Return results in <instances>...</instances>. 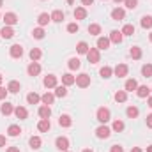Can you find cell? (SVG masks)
<instances>
[{
    "mask_svg": "<svg viewBox=\"0 0 152 152\" xmlns=\"http://www.w3.org/2000/svg\"><path fill=\"white\" fill-rule=\"evenodd\" d=\"M76 85H78L80 88H87V87L90 85V76L85 75V73L78 75V76H76Z\"/></svg>",
    "mask_w": 152,
    "mask_h": 152,
    "instance_id": "obj_1",
    "label": "cell"
},
{
    "mask_svg": "<svg viewBox=\"0 0 152 152\" xmlns=\"http://www.w3.org/2000/svg\"><path fill=\"white\" fill-rule=\"evenodd\" d=\"M87 58H88L90 64H97L99 62V50L97 48H90L87 51Z\"/></svg>",
    "mask_w": 152,
    "mask_h": 152,
    "instance_id": "obj_2",
    "label": "cell"
},
{
    "mask_svg": "<svg viewBox=\"0 0 152 152\" xmlns=\"http://www.w3.org/2000/svg\"><path fill=\"white\" fill-rule=\"evenodd\" d=\"M55 145H57V149H58V151L67 152V149H69V140H67L66 136H58V138H57V142H55Z\"/></svg>",
    "mask_w": 152,
    "mask_h": 152,
    "instance_id": "obj_3",
    "label": "cell"
},
{
    "mask_svg": "<svg viewBox=\"0 0 152 152\" xmlns=\"http://www.w3.org/2000/svg\"><path fill=\"white\" fill-rule=\"evenodd\" d=\"M2 20L5 21V25H7V27H12V25H16V23H18V16H16L14 12H5Z\"/></svg>",
    "mask_w": 152,
    "mask_h": 152,
    "instance_id": "obj_4",
    "label": "cell"
},
{
    "mask_svg": "<svg viewBox=\"0 0 152 152\" xmlns=\"http://www.w3.org/2000/svg\"><path fill=\"white\" fill-rule=\"evenodd\" d=\"M97 120L103 122V124H106L110 120V110L108 108H99L97 110Z\"/></svg>",
    "mask_w": 152,
    "mask_h": 152,
    "instance_id": "obj_5",
    "label": "cell"
},
{
    "mask_svg": "<svg viewBox=\"0 0 152 152\" xmlns=\"http://www.w3.org/2000/svg\"><path fill=\"white\" fill-rule=\"evenodd\" d=\"M110 133H112V131H110V127H106V126H101V127L96 129V136L101 138V140H103V138H110Z\"/></svg>",
    "mask_w": 152,
    "mask_h": 152,
    "instance_id": "obj_6",
    "label": "cell"
},
{
    "mask_svg": "<svg viewBox=\"0 0 152 152\" xmlns=\"http://www.w3.org/2000/svg\"><path fill=\"white\" fill-rule=\"evenodd\" d=\"M127 71H129V69H127L126 64H118V66L113 69V73H115L117 78H124V76H127Z\"/></svg>",
    "mask_w": 152,
    "mask_h": 152,
    "instance_id": "obj_7",
    "label": "cell"
},
{
    "mask_svg": "<svg viewBox=\"0 0 152 152\" xmlns=\"http://www.w3.org/2000/svg\"><path fill=\"white\" fill-rule=\"evenodd\" d=\"M9 51H11V57L12 58H21V55H23V48L20 44H12Z\"/></svg>",
    "mask_w": 152,
    "mask_h": 152,
    "instance_id": "obj_8",
    "label": "cell"
},
{
    "mask_svg": "<svg viewBox=\"0 0 152 152\" xmlns=\"http://www.w3.org/2000/svg\"><path fill=\"white\" fill-rule=\"evenodd\" d=\"M44 87L46 88H55L57 87V76H53V75H48L46 78H44Z\"/></svg>",
    "mask_w": 152,
    "mask_h": 152,
    "instance_id": "obj_9",
    "label": "cell"
},
{
    "mask_svg": "<svg viewBox=\"0 0 152 152\" xmlns=\"http://www.w3.org/2000/svg\"><path fill=\"white\" fill-rule=\"evenodd\" d=\"M50 127H51V124H50V118H41L37 124V129L41 133H48L50 131Z\"/></svg>",
    "mask_w": 152,
    "mask_h": 152,
    "instance_id": "obj_10",
    "label": "cell"
},
{
    "mask_svg": "<svg viewBox=\"0 0 152 152\" xmlns=\"http://www.w3.org/2000/svg\"><path fill=\"white\" fill-rule=\"evenodd\" d=\"M124 16H126V11H124V9H120V7H117V9L112 11V20H115V21L124 20Z\"/></svg>",
    "mask_w": 152,
    "mask_h": 152,
    "instance_id": "obj_11",
    "label": "cell"
},
{
    "mask_svg": "<svg viewBox=\"0 0 152 152\" xmlns=\"http://www.w3.org/2000/svg\"><path fill=\"white\" fill-rule=\"evenodd\" d=\"M27 71H28L30 76H37L39 73H41V66H39L37 62H30V66L27 67Z\"/></svg>",
    "mask_w": 152,
    "mask_h": 152,
    "instance_id": "obj_12",
    "label": "cell"
},
{
    "mask_svg": "<svg viewBox=\"0 0 152 152\" xmlns=\"http://www.w3.org/2000/svg\"><path fill=\"white\" fill-rule=\"evenodd\" d=\"M122 32H118V30H112V34H110V42H115V44H120L122 42Z\"/></svg>",
    "mask_w": 152,
    "mask_h": 152,
    "instance_id": "obj_13",
    "label": "cell"
},
{
    "mask_svg": "<svg viewBox=\"0 0 152 152\" xmlns=\"http://www.w3.org/2000/svg\"><path fill=\"white\" fill-rule=\"evenodd\" d=\"M51 21V16L48 14V12H41L39 14V18H37V23L41 25V27H44V25H48Z\"/></svg>",
    "mask_w": 152,
    "mask_h": 152,
    "instance_id": "obj_14",
    "label": "cell"
},
{
    "mask_svg": "<svg viewBox=\"0 0 152 152\" xmlns=\"http://www.w3.org/2000/svg\"><path fill=\"white\" fill-rule=\"evenodd\" d=\"M113 97H115L117 103H126V101H127V92H126V90H117Z\"/></svg>",
    "mask_w": 152,
    "mask_h": 152,
    "instance_id": "obj_15",
    "label": "cell"
},
{
    "mask_svg": "<svg viewBox=\"0 0 152 152\" xmlns=\"http://www.w3.org/2000/svg\"><path fill=\"white\" fill-rule=\"evenodd\" d=\"M14 113H16V117H18L20 120H25V118L28 117V112H27V108H23V106H18V108L14 110Z\"/></svg>",
    "mask_w": 152,
    "mask_h": 152,
    "instance_id": "obj_16",
    "label": "cell"
},
{
    "mask_svg": "<svg viewBox=\"0 0 152 152\" xmlns=\"http://www.w3.org/2000/svg\"><path fill=\"white\" fill-rule=\"evenodd\" d=\"M62 83H64L66 87H69V85L76 83V78L73 75H69V73H66V75H62Z\"/></svg>",
    "mask_w": 152,
    "mask_h": 152,
    "instance_id": "obj_17",
    "label": "cell"
},
{
    "mask_svg": "<svg viewBox=\"0 0 152 152\" xmlns=\"http://www.w3.org/2000/svg\"><path fill=\"white\" fill-rule=\"evenodd\" d=\"M0 36H2L4 39H11L12 36H14V30H12L11 27H7V25H5V27L0 30Z\"/></svg>",
    "mask_w": 152,
    "mask_h": 152,
    "instance_id": "obj_18",
    "label": "cell"
},
{
    "mask_svg": "<svg viewBox=\"0 0 152 152\" xmlns=\"http://www.w3.org/2000/svg\"><path fill=\"white\" fill-rule=\"evenodd\" d=\"M75 18L76 20H85V18H87V9H85V7H76L75 9Z\"/></svg>",
    "mask_w": 152,
    "mask_h": 152,
    "instance_id": "obj_19",
    "label": "cell"
},
{
    "mask_svg": "<svg viewBox=\"0 0 152 152\" xmlns=\"http://www.w3.org/2000/svg\"><path fill=\"white\" fill-rule=\"evenodd\" d=\"M124 87H126V92H133V90L138 88V81H136V80H127Z\"/></svg>",
    "mask_w": 152,
    "mask_h": 152,
    "instance_id": "obj_20",
    "label": "cell"
},
{
    "mask_svg": "<svg viewBox=\"0 0 152 152\" xmlns=\"http://www.w3.org/2000/svg\"><path fill=\"white\" fill-rule=\"evenodd\" d=\"M20 88H21V85H20L18 81H14V80H12V81H9V85H7V90H9V92H12V94H18V92H20Z\"/></svg>",
    "mask_w": 152,
    "mask_h": 152,
    "instance_id": "obj_21",
    "label": "cell"
},
{
    "mask_svg": "<svg viewBox=\"0 0 152 152\" xmlns=\"http://www.w3.org/2000/svg\"><path fill=\"white\" fill-rule=\"evenodd\" d=\"M55 96H57V97H66V96H67L66 85H57V87H55Z\"/></svg>",
    "mask_w": 152,
    "mask_h": 152,
    "instance_id": "obj_22",
    "label": "cell"
},
{
    "mask_svg": "<svg viewBox=\"0 0 152 152\" xmlns=\"http://www.w3.org/2000/svg\"><path fill=\"white\" fill-rule=\"evenodd\" d=\"M41 101H42L46 106H50V104H53V101H55V94H50V92H46V94L41 97Z\"/></svg>",
    "mask_w": 152,
    "mask_h": 152,
    "instance_id": "obj_23",
    "label": "cell"
},
{
    "mask_svg": "<svg viewBox=\"0 0 152 152\" xmlns=\"http://www.w3.org/2000/svg\"><path fill=\"white\" fill-rule=\"evenodd\" d=\"M58 124H60L62 127H69V126L73 124V120H71V117H69V115H60V118H58Z\"/></svg>",
    "mask_w": 152,
    "mask_h": 152,
    "instance_id": "obj_24",
    "label": "cell"
},
{
    "mask_svg": "<svg viewBox=\"0 0 152 152\" xmlns=\"http://www.w3.org/2000/svg\"><path fill=\"white\" fill-rule=\"evenodd\" d=\"M110 46V37H99L97 39V48L99 50H108Z\"/></svg>",
    "mask_w": 152,
    "mask_h": 152,
    "instance_id": "obj_25",
    "label": "cell"
},
{
    "mask_svg": "<svg viewBox=\"0 0 152 152\" xmlns=\"http://www.w3.org/2000/svg\"><path fill=\"white\" fill-rule=\"evenodd\" d=\"M28 143H30V149H34V151H37V149H41V138L39 136H32L30 140H28Z\"/></svg>",
    "mask_w": 152,
    "mask_h": 152,
    "instance_id": "obj_26",
    "label": "cell"
},
{
    "mask_svg": "<svg viewBox=\"0 0 152 152\" xmlns=\"http://www.w3.org/2000/svg\"><path fill=\"white\" fill-rule=\"evenodd\" d=\"M0 112H2V115H11L14 112V108H12L11 103H4V104L0 106Z\"/></svg>",
    "mask_w": 152,
    "mask_h": 152,
    "instance_id": "obj_27",
    "label": "cell"
},
{
    "mask_svg": "<svg viewBox=\"0 0 152 152\" xmlns=\"http://www.w3.org/2000/svg\"><path fill=\"white\" fill-rule=\"evenodd\" d=\"M50 16H51V21H55V23H60L64 20V12L62 11H53Z\"/></svg>",
    "mask_w": 152,
    "mask_h": 152,
    "instance_id": "obj_28",
    "label": "cell"
},
{
    "mask_svg": "<svg viewBox=\"0 0 152 152\" xmlns=\"http://www.w3.org/2000/svg\"><path fill=\"white\" fill-rule=\"evenodd\" d=\"M149 92H151V88H149L147 85H142V87H138V88H136L138 97H147V96H149Z\"/></svg>",
    "mask_w": 152,
    "mask_h": 152,
    "instance_id": "obj_29",
    "label": "cell"
},
{
    "mask_svg": "<svg viewBox=\"0 0 152 152\" xmlns=\"http://www.w3.org/2000/svg\"><path fill=\"white\" fill-rule=\"evenodd\" d=\"M7 133H9V136H18V134H21V127L16 126V124H12V126H9Z\"/></svg>",
    "mask_w": 152,
    "mask_h": 152,
    "instance_id": "obj_30",
    "label": "cell"
},
{
    "mask_svg": "<svg viewBox=\"0 0 152 152\" xmlns=\"http://www.w3.org/2000/svg\"><path fill=\"white\" fill-rule=\"evenodd\" d=\"M50 115H51V110H50V106H41L39 108V117L41 118H50Z\"/></svg>",
    "mask_w": 152,
    "mask_h": 152,
    "instance_id": "obj_31",
    "label": "cell"
},
{
    "mask_svg": "<svg viewBox=\"0 0 152 152\" xmlns=\"http://www.w3.org/2000/svg\"><path fill=\"white\" fill-rule=\"evenodd\" d=\"M76 50H78V53H81V55H87V51H88L90 48H88V44H87L85 41H81V42H78Z\"/></svg>",
    "mask_w": 152,
    "mask_h": 152,
    "instance_id": "obj_32",
    "label": "cell"
},
{
    "mask_svg": "<svg viewBox=\"0 0 152 152\" xmlns=\"http://www.w3.org/2000/svg\"><path fill=\"white\" fill-rule=\"evenodd\" d=\"M28 55H30V58H32V62H37L39 58H41V55H42V53H41V50H39V48H32Z\"/></svg>",
    "mask_w": 152,
    "mask_h": 152,
    "instance_id": "obj_33",
    "label": "cell"
},
{
    "mask_svg": "<svg viewBox=\"0 0 152 152\" xmlns=\"http://www.w3.org/2000/svg\"><path fill=\"white\" fill-rule=\"evenodd\" d=\"M27 101H28V104H37L39 101H41V97H39L36 92H30V94L27 96Z\"/></svg>",
    "mask_w": 152,
    "mask_h": 152,
    "instance_id": "obj_34",
    "label": "cell"
},
{
    "mask_svg": "<svg viewBox=\"0 0 152 152\" xmlns=\"http://www.w3.org/2000/svg\"><path fill=\"white\" fill-rule=\"evenodd\" d=\"M88 34H90V36H97V34H101V27H99L97 23L88 25Z\"/></svg>",
    "mask_w": 152,
    "mask_h": 152,
    "instance_id": "obj_35",
    "label": "cell"
},
{
    "mask_svg": "<svg viewBox=\"0 0 152 152\" xmlns=\"http://www.w3.org/2000/svg\"><path fill=\"white\" fill-rule=\"evenodd\" d=\"M129 55H131L134 60H138V58H142V50H140L138 46H133V48H131V51H129Z\"/></svg>",
    "mask_w": 152,
    "mask_h": 152,
    "instance_id": "obj_36",
    "label": "cell"
},
{
    "mask_svg": "<svg viewBox=\"0 0 152 152\" xmlns=\"http://www.w3.org/2000/svg\"><path fill=\"white\" fill-rule=\"evenodd\" d=\"M126 113H127V117H129V118H136V117H138V113H140V110H138L136 106H129V108L126 110Z\"/></svg>",
    "mask_w": 152,
    "mask_h": 152,
    "instance_id": "obj_37",
    "label": "cell"
},
{
    "mask_svg": "<svg viewBox=\"0 0 152 152\" xmlns=\"http://www.w3.org/2000/svg\"><path fill=\"white\" fill-rule=\"evenodd\" d=\"M142 75L145 76V78H152V64H145L142 67Z\"/></svg>",
    "mask_w": 152,
    "mask_h": 152,
    "instance_id": "obj_38",
    "label": "cell"
},
{
    "mask_svg": "<svg viewBox=\"0 0 152 152\" xmlns=\"http://www.w3.org/2000/svg\"><path fill=\"white\" fill-rule=\"evenodd\" d=\"M120 32H122V36H133L134 34V27L133 25H124V28Z\"/></svg>",
    "mask_w": 152,
    "mask_h": 152,
    "instance_id": "obj_39",
    "label": "cell"
},
{
    "mask_svg": "<svg viewBox=\"0 0 152 152\" xmlns=\"http://www.w3.org/2000/svg\"><path fill=\"white\" fill-rule=\"evenodd\" d=\"M99 75L103 76V78H110V76L113 75V69H112V67H108V66H104V67L99 71Z\"/></svg>",
    "mask_w": 152,
    "mask_h": 152,
    "instance_id": "obj_40",
    "label": "cell"
},
{
    "mask_svg": "<svg viewBox=\"0 0 152 152\" xmlns=\"http://www.w3.org/2000/svg\"><path fill=\"white\" fill-rule=\"evenodd\" d=\"M142 27L143 28H152V16H143L142 18Z\"/></svg>",
    "mask_w": 152,
    "mask_h": 152,
    "instance_id": "obj_41",
    "label": "cell"
},
{
    "mask_svg": "<svg viewBox=\"0 0 152 152\" xmlns=\"http://www.w3.org/2000/svg\"><path fill=\"white\" fill-rule=\"evenodd\" d=\"M67 66H69V69H73V71H75V69H80V66H81V64H80V60H78V58H71Z\"/></svg>",
    "mask_w": 152,
    "mask_h": 152,
    "instance_id": "obj_42",
    "label": "cell"
},
{
    "mask_svg": "<svg viewBox=\"0 0 152 152\" xmlns=\"http://www.w3.org/2000/svg\"><path fill=\"white\" fill-rule=\"evenodd\" d=\"M113 131H117V133L124 131V122H122V120H115L113 122Z\"/></svg>",
    "mask_w": 152,
    "mask_h": 152,
    "instance_id": "obj_43",
    "label": "cell"
},
{
    "mask_svg": "<svg viewBox=\"0 0 152 152\" xmlns=\"http://www.w3.org/2000/svg\"><path fill=\"white\" fill-rule=\"evenodd\" d=\"M32 36H34L36 39H42V37H44V30H42L41 27H39V28H34V32H32Z\"/></svg>",
    "mask_w": 152,
    "mask_h": 152,
    "instance_id": "obj_44",
    "label": "cell"
},
{
    "mask_svg": "<svg viewBox=\"0 0 152 152\" xmlns=\"http://www.w3.org/2000/svg\"><path fill=\"white\" fill-rule=\"evenodd\" d=\"M124 4H126L127 9H134L138 5V0H124Z\"/></svg>",
    "mask_w": 152,
    "mask_h": 152,
    "instance_id": "obj_45",
    "label": "cell"
},
{
    "mask_svg": "<svg viewBox=\"0 0 152 152\" xmlns=\"http://www.w3.org/2000/svg\"><path fill=\"white\" fill-rule=\"evenodd\" d=\"M78 28H80V27H78V23H69V25H67V32H71V34H76V32H78Z\"/></svg>",
    "mask_w": 152,
    "mask_h": 152,
    "instance_id": "obj_46",
    "label": "cell"
},
{
    "mask_svg": "<svg viewBox=\"0 0 152 152\" xmlns=\"http://www.w3.org/2000/svg\"><path fill=\"white\" fill-rule=\"evenodd\" d=\"M110 152H124V149H122L120 145H113V147L110 149Z\"/></svg>",
    "mask_w": 152,
    "mask_h": 152,
    "instance_id": "obj_47",
    "label": "cell"
},
{
    "mask_svg": "<svg viewBox=\"0 0 152 152\" xmlns=\"http://www.w3.org/2000/svg\"><path fill=\"white\" fill-rule=\"evenodd\" d=\"M7 92H9V90H5L4 87H0V99H5V96H7Z\"/></svg>",
    "mask_w": 152,
    "mask_h": 152,
    "instance_id": "obj_48",
    "label": "cell"
},
{
    "mask_svg": "<svg viewBox=\"0 0 152 152\" xmlns=\"http://www.w3.org/2000/svg\"><path fill=\"white\" fill-rule=\"evenodd\" d=\"M147 127H152V113L147 117Z\"/></svg>",
    "mask_w": 152,
    "mask_h": 152,
    "instance_id": "obj_49",
    "label": "cell"
},
{
    "mask_svg": "<svg viewBox=\"0 0 152 152\" xmlns=\"http://www.w3.org/2000/svg\"><path fill=\"white\" fill-rule=\"evenodd\" d=\"M81 4H83V5H92L94 0H81Z\"/></svg>",
    "mask_w": 152,
    "mask_h": 152,
    "instance_id": "obj_50",
    "label": "cell"
},
{
    "mask_svg": "<svg viewBox=\"0 0 152 152\" xmlns=\"http://www.w3.org/2000/svg\"><path fill=\"white\" fill-rule=\"evenodd\" d=\"M4 145H5V136L0 134V147H4Z\"/></svg>",
    "mask_w": 152,
    "mask_h": 152,
    "instance_id": "obj_51",
    "label": "cell"
},
{
    "mask_svg": "<svg viewBox=\"0 0 152 152\" xmlns=\"http://www.w3.org/2000/svg\"><path fill=\"white\" fill-rule=\"evenodd\" d=\"M7 152H20V149H16V147H9Z\"/></svg>",
    "mask_w": 152,
    "mask_h": 152,
    "instance_id": "obj_52",
    "label": "cell"
},
{
    "mask_svg": "<svg viewBox=\"0 0 152 152\" xmlns=\"http://www.w3.org/2000/svg\"><path fill=\"white\" fill-rule=\"evenodd\" d=\"M131 152H143V151H142L140 147H133V149H131Z\"/></svg>",
    "mask_w": 152,
    "mask_h": 152,
    "instance_id": "obj_53",
    "label": "cell"
},
{
    "mask_svg": "<svg viewBox=\"0 0 152 152\" xmlns=\"http://www.w3.org/2000/svg\"><path fill=\"white\" fill-rule=\"evenodd\" d=\"M149 106L152 108V97H149Z\"/></svg>",
    "mask_w": 152,
    "mask_h": 152,
    "instance_id": "obj_54",
    "label": "cell"
},
{
    "mask_svg": "<svg viewBox=\"0 0 152 152\" xmlns=\"http://www.w3.org/2000/svg\"><path fill=\"white\" fill-rule=\"evenodd\" d=\"M147 152H152V145L151 147H147Z\"/></svg>",
    "mask_w": 152,
    "mask_h": 152,
    "instance_id": "obj_55",
    "label": "cell"
},
{
    "mask_svg": "<svg viewBox=\"0 0 152 152\" xmlns=\"http://www.w3.org/2000/svg\"><path fill=\"white\" fill-rule=\"evenodd\" d=\"M83 152H92V151H90V149H85V151H83Z\"/></svg>",
    "mask_w": 152,
    "mask_h": 152,
    "instance_id": "obj_56",
    "label": "cell"
},
{
    "mask_svg": "<svg viewBox=\"0 0 152 152\" xmlns=\"http://www.w3.org/2000/svg\"><path fill=\"white\" fill-rule=\"evenodd\" d=\"M73 2H75V0H67V4H73Z\"/></svg>",
    "mask_w": 152,
    "mask_h": 152,
    "instance_id": "obj_57",
    "label": "cell"
},
{
    "mask_svg": "<svg viewBox=\"0 0 152 152\" xmlns=\"http://www.w3.org/2000/svg\"><path fill=\"white\" fill-rule=\"evenodd\" d=\"M149 39H151V42H152V32H151V36H149Z\"/></svg>",
    "mask_w": 152,
    "mask_h": 152,
    "instance_id": "obj_58",
    "label": "cell"
},
{
    "mask_svg": "<svg viewBox=\"0 0 152 152\" xmlns=\"http://www.w3.org/2000/svg\"><path fill=\"white\" fill-rule=\"evenodd\" d=\"M2 80H4V78H2V75H0V83H2Z\"/></svg>",
    "mask_w": 152,
    "mask_h": 152,
    "instance_id": "obj_59",
    "label": "cell"
},
{
    "mask_svg": "<svg viewBox=\"0 0 152 152\" xmlns=\"http://www.w3.org/2000/svg\"><path fill=\"white\" fill-rule=\"evenodd\" d=\"M2 4H4V2H2V0H0V7H2Z\"/></svg>",
    "mask_w": 152,
    "mask_h": 152,
    "instance_id": "obj_60",
    "label": "cell"
},
{
    "mask_svg": "<svg viewBox=\"0 0 152 152\" xmlns=\"http://www.w3.org/2000/svg\"><path fill=\"white\" fill-rule=\"evenodd\" d=\"M115 2H124V0H115Z\"/></svg>",
    "mask_w": 152,
    "mask_h": 152,
    "instance_id": "obj_61",
    "label": "cell"
},
{
    "mask_svg": "<svg viewBox=\"0 0 152 152\" xmlns=\"http://www.w3.org/2000/svg\"><path fill=\"white\" fill-rule=\"evenodd\" d=\"M0 20H2V18H0Z\"/></svg>",
    "mask_w": 152,
    "mask_h": 152,
    "instance_id": "obj_62",
    "label": "cell"
},
{
    "mask_svg": "<svg viewBox=\"0 0 152 152\" xmlns=\"http://www.w3.org/2000/svg\"><path fill=\"white\" fill-rule=\"evenodd\" d=\"M151 90H152V88H151Z\"/></svg>",
    "mask_w": 152,
    "mask_h": 152,
    "instance_id": "obj_63",
    "label": "cell"
}]
</instances>
